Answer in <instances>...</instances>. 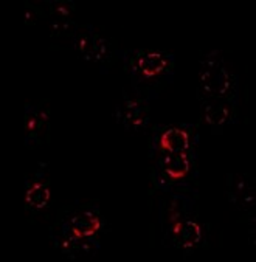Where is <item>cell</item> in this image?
<instances>
[{
	"instance_id": "cell-2",
	"label": "cell",
	"mask_w": 256,
	"mask_h": 262,
	"mask_svg": "<svg viewBox=\"0 0 256 262\" xmlns=\"http://www.w3.org/2000/svg\"><path fill=\"white\" fill-rule=\"evenodd\" d=\"M76 48L87 59H92V61H102L108 56V42L99 36L79 37L76 40Z\"/></svg>"
},
{
	"instance_id": "cell-4",
	"label": "cell",
	"mask_w": 256,
	"mask_h": 262,
	"mask_svg": "<svg viewBox=\"0 0 256 262\" xmlns=\"http://www.w3.org/2000/svg\"><path fill=\"white\" fill-rule=\"evenodd\" d=\"M70 227L75 236L78 237H89L92 234H95L99 228V219L89 213V211H82L79 214H76L75 217H72L70 221Z\"/></svg>"
},
{
	"instance_id": "cell-12",
	"label": "cell",
	"mask_w": 256,
	"mask_h": 262,
	"mask_svg": "<svg viewBox=\"0 0 256 262\" xmlns=\"http://www.w3.org/2000/svg\"><path fill=\"white\" fill-rule=\"evenodd\" d=\"M73 24L69 20V17H55V20L51 22V34L53 36H64L72 33Z\"/></svg>"
},
{
	"instance_id": "cell-3",
	"label": "cell",
	"mask_w": 256,
	"mask_h": 262,
	"mask_svg": "<svg viewBox=\"0 0 256 262\" xmlns=\"http://www.w3.org/2000/svg\"><path fill=\"white\" fill-rule=\"evenodd\" d=\"M231 114V107L230 104L221 98H216L210 102H207L203 106V117L205 121L213 124V126H219L224 124L225 121H228Z\"/></svg>"
},
{
	"instance_id": "cell-13",
	"label": "cell",
	"mask_w": 256,
	"mask_h": 262,
	"mask_svg": "<svg viewBox=\"0 0 256 262\" xmlns=\"http://www.w3.org/2000/svg\"><path fill=\"white\" fill-rule=\"evenodd\" d=\"M53 13L56 14V17H69L70 10L67 8L66 4H55L53 5Z\"/></svg>"
},
{
	"instance_id": "cell-10",
	"label": "cell",
	"mask_w": 256,
	"mask_h": 262,
	"mask_svg": "<svg viewBox=\"0 0 256 262\" xmlns=\"http://www.w3.org/2000/svg\"><path fill=\"white\" fill-rule=\"evenodd\" d=\"M146 118V107L138 101H129L127 102V109H126V120L127 123L138 126L144 121Z\"/></svg>"
},
{
	"instance_id": "cell-9",
	"label": "cell",
	"mask_w": 256,
	"mask_h": 262,
	"mask_svg": "<svg viewBox=\"0 0 256 262\" xmlns=\"http://www.w3.org/2000/svg\"><path fill=\"white\" fill-rule=\"evenodd\" d=\"M50 200V191L45 185L36 183L27 191V203L31 208H44Z\"/></svg>"
},
{
	"instance_id": "cell-8",
	"label": "cell",
	"mask_w": 256,
	"mask_h": 262,
	"mask_svg": "<svg viewBox=\"0 0 256 262\" xmlns=\"http://www.w3.org/2000/svg\"><path fill=\"white\" fill-rule=\"evenodd\" d=\"M163 165L165 171L174 179L183 177L189 169V162L183 152H169L163 159Z\"/></svg>"
},
{
	"instance_id": "cell-11",
	"label": "cell",
	"mask_w": 256,
	"mask_h": 262,
	"mask_svg": "<svg viewBox=\"0 0 256 262\" xmlns=\"http://www.w3.org/2000/svg\"><path fill=\"white\" fill-rule=\"evenodd\" d=\"M47 123H48L47 114H44V112L33 114V115H30V117H28V121H27V130H28L31 135H39V134H42V130H45Z\"/></svg>"
},
{
	"instance_id": "cell-5",
	"label": "cell",
	"mask_w": 256,
	"mask_h": 262,
	"mask_svg": "<svg viewBox=\"0 0 256 262\" xmlns=\"http://www.w3.org/2000/svg\"><path fill=\"white\" fill-rule=\"evenodd\" d=\"M162 147L169 152H185L189 146L188 134L182 129H168L162 135Z\"/></svg>"
},
{
	"instance_id": "cell-1",
	"label": "cell",
	"mask_w": 256,
	"mask_h": 262,
	"mask_svg": "<svg viewBox=\"0 0 256 262\" xmlns=\"http://www.w3.org/2000/svg\"><path fill=\"white\" fill-rule=\"evenodd\" d=\"M200 87L208 96L221 98L224 96L231 87L230 73L219 66H210L200 75Z\"/></svg>"
},
{
	"instance_id": "cell-6",
	"label": "cell",
	"mask_w": 256,
	"mask_h": 262,
	"mask_svg": "<svg viewBox=\"0 0 256 262\" xmlns=\"http://www.w3.org/2000/svg\"><path fill=\"white\" fill-rule=\"evenodd\" d=\"M138 67L146 76H154L163 72L166 67V58L160 53H154V51H146L138 58Z\"/></svg>"
},
{
	"instance_id": "cell-7",
	"label": "cell",
	"mask_w": 256,
	"mask_h": 262,
	"mask_svg": "<svg viewBox=\"0 0 256 262\" xmlns=\"http://www.w3.org/2000/svg\"><path fill=\"white\" fill-rule=\"evenodd\" d=\"M176 237L180 247H194L200 241V227L191 221H185L176 227Z\"/></svg>"
}]
</instances>
